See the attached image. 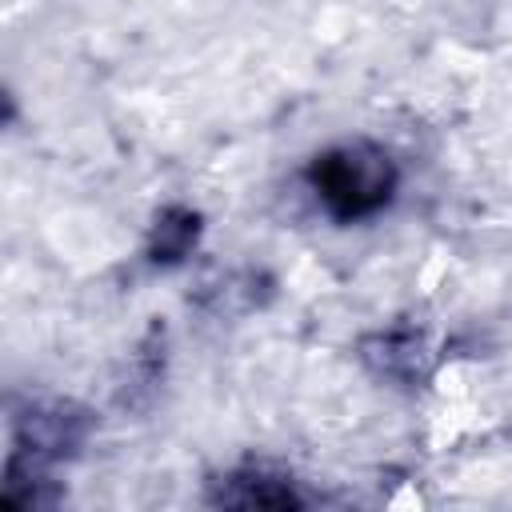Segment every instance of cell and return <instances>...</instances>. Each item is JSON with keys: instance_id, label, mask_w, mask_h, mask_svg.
I'll use <instances>...</instances> for the list:
<instances>
[{"instance_id": "obj_1", "label": "cell", "mask_w": 512, "mask_h": 512, "mask_svg": "<svg viewBox=\"0 0 512 512\" xmlns=\"http://www.w3.org/2000/svg\"><path fill=\"white\" fill-rule=\"evenodd\" d=\"M316 188L340 216H364L388 200L392 164L380 152L344 148V152L324 156V164L316 168Z\"/></svg>"}]
</instances>
